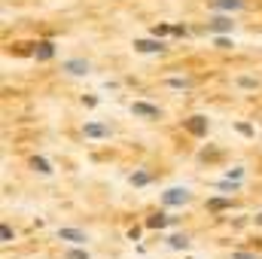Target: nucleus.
<instances>
[{"label": "nucleus", "instance_id": "obj_1", "mask_svg": "<svg viewBox=\"0 0 262 259\" xmlns=\"http://www.w3.org/2000/svg\"><path fill=\"white\" fill-rule=\"evenodd\" d=\"M131 113H134L137 119H162V110H159L156 104H146V101H134V104H131Z\"/></svg>", "mask_w": 262, "mask_h": 259}, {"label": "nucleus", "instance_id": "obj_2", "mask_svg": "<svg viewBox=\"0 0 262 259\" xmlns=\"http://www.w3.org/2000/svg\"><path fill=\"white\" fill-rule=\"evenodd\" d=\"M186 201H189V189H183V186H174V189L162 192V204H165V207H174V204H186Z\"/></svg>", "mask_w": 262, "mask_h": 259}, {"label": "nucleus", "instance_id": "obj_3", "mask_svg": "<svg viewBox=\"0 0 262 259\" xmlns=\"http://www.w3.org/2000/svg\"><path fill=\"white\" fill-rule=\"evenodd\" d=\"M134 49L137 52H146V55H162L165 52V43L162 40H134Z\"/></svg>", "mask_w": 262, "mask_h": 259}, {"label": "nucleus", "instance_id": "obj_4", "mask_svg": "<svg viewBox=\"0 0 262 259\" xmlns=\"http://www.w3.org/2000/svg\"><path fill=\"white\" fill-rule=\"evenodd\" d=\"M183 128L189 134H195V137H204L207 134V119L204 116H189V119H183Z\"/></svg>", "mask_w": 262, "mask_h": 259}, {"label": "nucleus", "instance_id": "obj_5", "mask_svg": "<svg viewBox=\"0 0 262 259\" xmlns=\"http://www.w3.org/2000/svg\"><path fill=\"white\" fill-rule=\"evenodd\" d=\"M61 70H67L70 76H85L89 73V61H82V58H70L61 64Z\"/></svg>", "mask_w": 262, "mask_h": 259}, {"label": "nucleus", "instance_id": "obj_6", "mask_svg": "<svg viewBox=\"0 0 262 259\" xmlns=\"http://www.w3.org/2000/svg\"><path fill=\"white\" fill-rule=\"evenodd\" d=\"M58 238L61 241H70V244H85L89 241V235L79 232V229H58Z\"/></svg>", "mask_w": 262, "mask_h": 259}, {"label": "nucleus", "instance_id": "obj_7", "mask_svg": "<svg viewBox=\"0 0 262 259\" xmlns=\"http://www.w3.org/2000/svg\"><path fill=\"white\" fill-rule=\"evenodd\" d=\"M232 25H235V21H232L229 15H216V18H210L207 31H210V34H220V31H232Z\"/></svg>", "mask_w": 262, "mask_h": 259}, {"label": "nucleus", "instance_id": "obj_8", "mask_svg": "<svg viewBox=\"0 0 262 259\" xmlns=\"http://www.w3.org/2000/svg\"><path fill=\"white\" fill-rule=\"evenodd\" d=\"M85 137H110V128L101 125V122H85Z\"/></svg>", "mask_w": 262, "mask_h": 259}, {"label": "nucleus", "instance_id": "obj_9", "mask_svg": "<svg viewBox=\"0 0 262 259\" xmlns=\"http://www.w3.org/2000/svg\"><path fill=\"white\" fill-rule=\"evenodd\" d=\"M34 55H37V61H49V58L55 55V43H49V40H46V43H40Z\"/></svg>", "mask_w": 262, "mask_h": 259}, {"label": "nucleus", "instance_id": "obj_10", "mask_svg": "<svg viewBox=\"0 0 262 259\" xmlns=\"http://www.w3.org/2000/svg\"><path fill=\"white\" fill-rule=\"evenodd\" d=\"M31 168H34V171H40V174H52V165H49L43 156H34V159H31Z\"/></svg>", "mask_w": 262, "mask_h": 259}, {"label": "nucleus", "instance_id": "obj_11", "mask_svg": "<svg viewBox=\"0 0 262 259\" xmlns=\"http://www.w3.org/2000/svg\"><path fill=\"white\" fill-rule=\"evenodd\" d=\"M244 6V0H213L210 3V9H241Z\"/></svg>", "mask_w": 262, "mask_h": 259}, {"label": "nucleus", "instance_id": "obj_12", "mask_svg": "<svg viewBox=\"0 0 262 259\" xmlns=\"http://www.w3.org/2000/svg\"><path fill=\"white\" fill-rule=\"evenodd\" d=\"M168 244H171L174 250H186V247H189V235H171Z\"/></svg>", "mask_w": 262, "mask_h": 259}, {"label": "nucleus", "instance_id": "obj_13", "mask_svg": "<svg viewBox=\"0 0 262 259\" xmlns=\"http://www.w3.org/2000/svg\"><path fill=\"white\" fill-rule=\"evenodd\" d=\"M149 180H152L149 171H137V174H131V186H146Z\"/></svg>", "mask_w": 262, "mask_h": 259}, {"label": "nucleus", "instance_id": "obj_14", "mask_svg": "<svg viewBox=\"0 0 262 259\" xmlns=\"http://www.w3.org/2000/svg\"><path fill=\"white\" fill-rule=\"evenodd\" d=\"M146 226H149V229H165V226H168V217H165V213H156V217L146 220Z\"/></svg>", "mask_w": 262, "mask_h": 259}, {"label": "nucleus", "instance_id": "obj_15", "mask_svg": "<svg viewBox=\"0 0 262 259\" xmlns=\"http://www.w3.org/2000/svg\"><path fill=\"white\" fill-rule=\"evenodd\" d=\"M207 207H210V210H226V207H232V201H229V198H210Z\"/></svg>", "mask_w": 262, "mask_h": 259}, {"label": "nucleus", "instance_id": "obj_16", "mask_svg": "<svg viewBox=\"0 0 262 259\" xmlns=\"http://www.w3.org/2000/svg\"><path fill=\"white\" fill-rule=\"evenodd\" d=\"M168 34H174V25H156L152 28V37H168Z\"/></svg>", "mask_w": 262, "mask_h": 259}, {"label": "nucleus", "instance_id": "obj_17", "mask_svg": "<svg viewBox=\"0 0 262 259\" xmlns=\"http://www.w3.org/2000/svg\"><path fill=\"white\" fill-rule=\"evenodd\" d=\"M0 238H3V244H9V241H12V229H9L6 223L0 226Z\"/></svg>", "mask_w": 262, "mask_h": 259}, {"label": "nucleus", "instance_id": "obj_18", "mask_svg": "<svg viewBox=\"0 0 262 259\" xmlns=\"http://www.w3.org/2000/svg\"><path fill=\"white\" fill-rule=\"evenodd\" d=\"M171 89H189V79H168Z\"/></svg>", "mask_w": 262, "mask_h": 259}, {"label": "nucleus", "instance_id": "obj_19", "mask_svg": "<svg viewBox=\"0 0 262 259\" xmlns=\"http://www.w3.org/2000/svg\"><path fill=\"white\" fill-rule=\"evenodd\" d=\"M238 85H241V89H256V79H250V76H241V79H238Z\"/></svg>", "mask_w": 262, "mask_h": 259}, {"label": "nucleus", "instance_id": "obj_20", "mask_svg": "<svg viewBox=\"0 0 262 259\" xmlns=\"http://www.w3.org/2000/svg\"><path fill=\"white\" fill-rule=\"evenodd\" d=\"M64 259H89V253H85V250H67Z\"/></svg>", "mask_w": 262, "mask_h": 259}, {"label": "nucleus", "instance_id": "obj_21", "mask_svg": "<svg viewBox=\"0 0 262 259\" xmlns=\"http://www.w3.org/2000/svg\"><path fill=\"white\" fill-rule=\"evenodd\" d=\"M235 128L241 131V134H247V137H253V128H250V125H244V122H238V125H235Z\"/></svg>", "mask_w": 262, "mask_h": 259}, {"label": "nucleus", "instance_id": "obj_22", "mask_svg": "<svg viewBox=\"0 0 262 259\" xmlns=\"http://www.w3.org/2000/svg\"><path fill=\"white\" fill-rule=\"evenodd\" d=\"M213 43H216V46H220V49H229V40H226V37H216V40H213Z\"/></svg>", "mask_w": 262, "mask_h": 259}, {"label": "nucleus", "instance_id": "obj_23", "mask_svg": "<svg viewBox=\"0 0 262 259\" xmlns=\"http://www.w3.org/2000/svg\"><path fill=\"white\" fill-rule=\"evenodd\" d=\"M232 259H256V256H250V253H232Z\"/></svg>", "mask_w": 262, "mask_h": 259}, {"label": "nucleus", "instance_id": "obj_24", "mask_svg": "<svg viewBox=\"0 0 262 259\" xmlns=\"http://www.w3.org/2000/svg\"><path fill=\"white\" fill-rule=\"evenodd\" d=\"M256 226H262V213H259V217H256Z\"/></svg>", "mask_w": 262, "mask_h": 259}]
</instances>
